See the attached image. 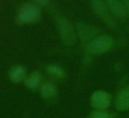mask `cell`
I'll return each instance as SVG.
<instances>
[{
	"instance_id": "obj_1",
	"label": "cell",
	"mask_w": 129,
	"mask_h": 118,
	"mask_svg": "<svg viewBox=\"0 0 129 118\" xmlns=\"http://www.w3.org/2000/svg\"><path fill=\"white\" fill-rule=\"evenodd\" d=\"M41 13V7L36 3H27L22 5L17 12L16 21L20 25L35 23L39 20Z\"/></svg>"
},
{
	"instance_id": "obj_2",
	"label": "cell",
	"mask_w": 129,
	"mask_h": 118,
	"mask_svg": "<svg viewBox=\"0 0 129 118\" xmlns=\"http://www.w3.org/2000/svg\"><path fill=\"white\" fill-rule=\"evenodd\" d=\"M113 46V39L109 35H99L87 45V50L92 54H103L109 51Z\"/></svg>"
},
{
	"instance_id": "obj_3",
	"label": "cell",
	"mask_w": 129,
	"mask_h": 118,
	"mask_svg": "<svg viewBox=\"0 0 129 118\" xmlns=\"http://www.w3.org/2000/svg\"><path fill=\"white\" fill-rule=\"evenodd\" d=\"M57 28L62 41L66 45H74L76 41V33L72 24L64 18L57 20Z\"/></svg>"
},
{
	"instance_id": "obj_4",
	"label": "cell",
	"mask_w": 129,
	"mask_h": 118,
	"mask_svg": "<svg viewBox=\"0 0 129 118\" xmlns=\"http://www.w3.org/2000/svg\"><path fill=\"white\" fill-rule=\"evenodd\" d=\"M90 5L95 13L109 27H113L114 21L106 2L104 0H91Z\"/></svg>"
},
{
	"instance_id": "obj_5",
	"label": "cell",
	"mask_w": 129,
	"mask_h": 118,
	"mask_svg": "<svg viewBox=\"0 0 129 118\" xmlns=\"http://www.w3.org/2000/svg\"><path fill=\"white\" fill-rule=\"evenodd\" d=\"M91 105L97 110H104L110 106L111 97L104 91H96L93 93L91 96Z\"/></svg>"
},
{
	"instance_id": "obj_6",
	"label": "cell",
	"mask_w": 129,
	"mask_h": 118,
	"mask_svg": "<svg viewBox=\"0 0 129 118\" xmlns=\"http://www.w3.org/2000/svg\"><path fill=\"white\" fill-rule=\"evenodd\" d=\"M76 30L77 34L81 41H91L93 39H95V36L97 34L96 28L84 23V22H78L76 24Z\"/></svg>"
},
{
	"instance_id": "obj_7",
	"label": "cell",
	"mask_w": 129,
	"mask_h": 118,
	"mask_svg": "<svg viewBox=\"0 0 129 118\" xmlns=\"http://www.w3.org/2000/svg\"><path fill=\"white\" fill-rule=\"evenodd\" d=\"M105 2L111 13L118 18H125L126 15V11L122 0H106Z\"/></svg>"
},
{
	"instance_id": "obj_8",
	"label": "cell",
	"mask_w": 129,
	"mask_h": 118,
	"mask_svg": "<svg viewBox=\"0 0 129 118\" xmlns=\"http://www.w3.org/2000/svg\"><path fill=\"white\" fill-rule=\"evenodd\" d=\"M116 107L118 110L129 109V87H125L118 93L116 100Z\"/></svg>"
},
{
	"instance_id": "obj_9",
	"label": "cell",
	"mask_w": 129,
	"mask_h": 118,
	"mask_svg": "<svg viewBox=\"0 0 129 118\" xmlns=\"http://www.w3.org/2000/svg\"><path fill=\"white\" fill-rule=\"evenodd\" d=\"M9 78L12 82L13 83H20L26 79L27 78V72L26 69L20 65H17L11 69L9 72Z\"/></svg>"
},
{
	"instance_id": "obj_10",
	"label": "cell",
	"mask_w": 129,
	"mask_h": 118,
	"mask_svg": "<svg viewBox=\"0 0 129 118\" xmlns=\"http://www.w3.org/2000/svg\"><path fill=\"white\" fill-rule=\"evenodd\" d=\"M41 82V75L38 72H34L25 79V85L29 89H36Z\"/></svg>"
},
{
	"instance_id": "obj_11",
	"label": "cell",
	"mask_w": 129,
	"mask_h": 118,
	"mask_svg": "<svg viewBox=\"0 0 129 118\" xmlns=\"http://www.w3.org/2000/svg\"><path fill=\"white\" fill-rule=\"evenodd\" d=\"M57 94V88L54 85L45 83L41 87V95L43 98H52Z\"/></svg>"
},
{
	"instance_id": "obj_12",
	"label": "cell",
	"mask_w": 129,
	"mask_h": 118,
	"mask_svg": "<svg viewBox=\"0 0 129 118\" xmlns=\"http://www.w3.org/2000/svg\"><path fill=\"white\" fill-rule=\"evenodd\" d=\"M46 70L49 73L55 76V77L63 78L64 76V72L63 71V69H61L60 67L57 66V65H48L46 67Z\"/></svg>"
},
{
	"instance_id": "obj_13",
	"label": "cell",
	"mask_w": 129,
	"mask_h": 118,
	"mask_svg": "<svg viewBox=\"0 0 129 118\" xmlns=\"http://www.w3.org/2000/svg\"><path fill=\"white\" fill-rule=\"evenodd\" d=\"M90 118H111V115L104 110H97L92 114Z\"/></svg>"
},
{
	"instance_id": "obj_14",
	"label": "cell",
	"mask_w": 129,
	"mask_h": 118,
	"mask_svg": "<svg viewBox=\"0 0 129 118\" xmlns=\"http://www.w3.org/2000/svg\"><path fill=\"white\" fill-rule=\"evenodd\" d=\"M34 2L39 6H44L49 4L50 0H34Z\"/></svg>"
},
{
	"instance_id": "obj_15",
	"label": "cell",
	"mask_w": 129,
	"mask_h": 118,
	"mask_svg": "<svg viewBox=\"0 0 129 118\" xmlns=\"http://www.w3.org/2000/svg\"><path fill=\"white\" fill-rule=\"evenodd\" d=\"M122 2H123V5L125 8L126 13L129 14V0H122Z\"/></svg>"
}]
</instances>
